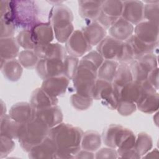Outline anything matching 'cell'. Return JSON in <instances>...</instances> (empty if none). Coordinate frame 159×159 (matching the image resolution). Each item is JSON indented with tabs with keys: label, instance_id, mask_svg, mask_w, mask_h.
<instances>
[{
	"label": "cell",
	"instance_id": "cell-1",
	"mask_svg": "<svg viewBox=\"0 0 159 159\" xmlns=\"http://www.w3.org/2000/svg\"><path fill=\"white\" fill-rule=\"evenodd\" d=\"M83 131L70 124L61 122L49 130L48 136L57 147L56 158H72L81 149Z\"/></svg>",
	"mask_w": 159,
	"mask_h": 159
},
{
	"label": "cell",
	"instance_id": "cell-2",
	"mask_svg": "<svg viewBox=\"0 0 159 159\" xmlns=\"http://www.w3.org/2000/svg\"><path fill=\"white\" fill-rule=\"evenodd\" d=\"M73 14L70 7L62 3L53 5L48 15V22L52 27L55 39L65 43L74 32Z\"/></svg>",
	"mask_w": 159,
	"mask_h": 159
},
{
	"label": "cell",
	"instance_id": "cell-3",
	"mask_svg": "<svg viewBox=\"0 0 159 159\" xmlns=\"http://www.w3.org/2000/svg\"><path fill=\"white\" fill-rule=\"evenodd\" d=\"M11 17L17 27L30 29L40 20V9L34 1H10Z\"/></svg>",
	"mask_w": 159,
	"mask_h": 159
},
{
	"label": "cell",
	"instance_id": "cell-4",
	"mask_svg": "<svg viewBox=\"0 0 159 159\" xmlns=\"http://www.w3.org/2000/svg\"><path fill=\"white\" fill-rule=\"evenodd\" d=\"M98 68L91 61L81 58L75 76L73 78L75 93L92 97L93 88L98 79Z\"/></svg>",
	"mask_w": 159,
	"mask_h": 159
},
{
	"label": "cell",
	"instance_id": "cell-5",
	"mask_svg": "<svg viewBox=\"0 0 159 159\" xmlns=\"http://www.w3.org/2000/svg\"><path fill=\"white\" fill-rule=\"evenodd\" d=\"M49 130L50 129L45 124L36 117L22 124L18 139L21 148L28 152L48 136Z\"/></svg>",
	"mask_w": 159,
	"mask_h": 159
},
{
	"label": "cell",
	"instance_id": "cell-6",
	"mask_svg": "<svg viewBox=\"0 0 159 159\" xmlns=\"http://www.w3.org/2000/svg\"><path fill=\"white\" fill-rule=\"evenodd\" d=\"M133 80L142 83L147 80L152 70L158 68L157 57L153 53L144 55L129 63Z\"/></svg>",
	"mask_w": 159,
	"mask_h": 159
},
{
	"label": "cell",
	"instance_id": "cell-7",
	"mask_svg": "<svg viewBox=\"0 0 159 159\" xmlns=\"http://www.w3.org/2000/svg\"><path fill=\"white\" fill-rule=\"evenodd\" d=\"M92 98L93 99L100 101L107 108L116 109L119 99L116 94L112 82L98 78L96 81Z\"/></svg>",
	"mask_w": 159,
	"mask_h": 159
},
{
	"label": "cell",
	"instance_id": "cell-8",
	"mask_svg": "<svg viewBox=\"0 0 159 159\" xmlns=\"http://www.w3.org/2000/svg\"><path fill=\"white\" fill-rule=\"evenodd\" d=\"M137 109L145 114H152L159 108V94L147 80L142 83L141 95L135 103Z\"/></svg>",
	"mask_w": 159,
	"mask_h": 159
},
{
	"label": "cell",
	"instance_id": "cell-9",
	"mask_svg": "<svg viewBox=\"0 0 159 159\" xmlns=\"http://www.w3.org/2000/svg\"><path fill=\"white\" fill-rule=\"evenodd\" d=\"M123 2L117 0L104 1L101 12L96 21L106 29L109 28L121 17Z\"/></svg>",
	"mask_w": 159,
	"mask_h": 159
},
{
	"label": "cell",
	"instance_id": "cell-10",
	"mask_svg": "<svg viewBox=\"0 0 159 159\" xmlns=\"http://www.w3.org/2000/svg\"><path fill=\"white\" fill-rule=\"evenodd\" d=\"M124 42L107 35L97 46L96 50L104 60H112L119 63L122 56Z\"/></svg>",
	"mask_w": 159,
	"mask_h": 159
},
{
	"label": "cell",
	"instance_id": "cell-11",
	"mask_svg": "<svg viewBox=\"0 0 159 159\" xmlns=\"http://www.w3.org/2000/svg\"><path fill=\"white\" fill-rule=\"evenodd\" d=\"M66 52L71 56L82 57L92 49L81 30H75L65 42Z\"/></svg>",
	"mask_w": 159,
	"mask_h": 159
},
{
	"label": "cell",
	"instance_id": "cell-12",
	"mask_svg": "<svg viewBox=\"0 0 159 159\" xmlns=\"http://www.w3.org/2000/svg\"><path fill=\"white\" fill-rule=\"evenodd\" d=\"M130 131L120 125L111 124L104 129L102 141L106 147L117 149Z\"/></svg>",
	"mask_w": 159,
	"mask_h": 159
},
{
	"label": "cell",
	"instance_id": "cell-13",
	"mask_svg": "<svg viewBox=\"0 0 159 159\" xmlns=\"http://www.w3.org/2000/svg\"><path fill=\"white\" fill-rule=\"evenodd\" d=\"M158 25L142 20L134 27V34L141 40L150 44H158Z\"/></svg>",
	"mask_w": 159,
	"mask_h": 159
},
{
	"label": "cell",
	"instance_id": "cell-14",
	"mask_svg": "<svg viewBox=\"0 0 159 159\" xmlns=\"http://www.w3.org/2000/svg\"><path fill=\"white\" fill-rule=\"evenodd\" d=\"M122 2L121 17L135 25L143 20L144 3L143 1L129 0Z\"/></svg>",
	"mask_w": 159,
	"mask_h": 159
},
{
	"label": "cell",
	"instance_id": "cell-15",
	"mask_svg": "<svg viewBox=\"0 0 159 159\" xmlns=\"http://www.w3.org/2000/svg\"><path fill=\"white\" fill-rule=\"evenodd\" d=\"M63 61L60 59H40L35 67L38 75L43 80L62 75Z\"/></svg>",
	"mask_w": 159,
	"mask_h": 159
},
{
	"label": "cell",
	"instance_id": "cell-16",
	"mask_svg": "<svg viewBox=\"0 0 159 159\" xmlns=\"http://www.w3.org/2000/svg\"><path fill=\"white\" fill-rule=\"evenodd\" d=\"M9 115L17 122L24 124L35 118L36 110L30 102H19L11 106Z\"/></svg>",
	"mask_w": 159,
	"mask_h": 159
},
{
	"label": "cell",
	"instance_id": "cell-17",
	"mask_svg": "<svg viewBox=\"0 0 159 159\" xmlns=\"http://www.w3.org/2000/svg\"><path fill=\"white\" fill-rule=\"evenodd\" d=\"M34 50L40 59H60L63 61L67 55L65 47L60 43L37 45Z\"/></svg>",
	"mask_w": 159,
	"mask_h": 159
},
{
	"label": "cell",
	"instance_id": "cell-18",
	"mask_svg": "<svg viewBox=\"0 0 159 159\" xmlns=\"http://www.w3.org/2000/svg\"><path fill=\"white\" fill-rule=\"evenodd\" d=\"M69 82L70 80L62 75L43 80L40 88L49 95L58 98L66 93Z\"/></svg>",
	"mask_w": 159,
	"mask_h": 159
},
{
	"label": "cell",
	"instance_id": "cell-19",
	"mask_svg": "<svg viewBox=\"0 0 159 159\" xmlns=\"http://www.w3.org/2000/svg\"><path fill=\"white\" fill-rule=\"evenodd\" d=\"M57 147L53 140L47 136L42 142L32 147L27 153L32 159L56 158Z\"/></svg>",
	"mask_w": 159,
	"mask_h": 159
},
{
	"label": "cell",
	"instance_id": "cell-20",
	"mask_svg": "<svg viewBox=\"0 0 159 159\" xmlns=\"http://www.w3.org/2000/svg\"><path fill=\"white\" fill-rule=\"evenodd\" d=\"M35 117L50 129L62 122L63 116L61 109L57 105H55L37 110Z\"/></svg>",
	"mask_w": 159,
	"mask_h": 159
},
{
	"label": "cell",
	"instance_id": "cell-21",
	"mask_svg": "<svg viewBox=\"0 0 159 159\" xmlns=\"http://www.w3.org/2000/svg\"><path fill=\"white\" fill-rule=\"evenodd\" d=\"M30 30L36 45L51 43L55 38L52 27L48 22H40Z\"/></svg>",
	"mask_w": 159,
	"mask_h": 159
},
{
	"label": "cell",
	"instance_id": "cell-22",
	"mask_svg": "<svg viewBox=\"0 0 159 159\" xmlns=\"http://www.w3.org/2000/svg\"><path fill=\"white\" fill-rule=\"evenodd\" d=\"M134 31V25L121 17L109 28V35L122 42H125L132 36Z\"/></svg>",
	"mask_w": 159,
	"mask_h": 159
},
{
	"label": "cell",
	"instance_id": "cell-23",
	"mask_svg": "<svg viewBox=\"0 0 159 159\" xmlns=\"http://www.w3.org/2000/svg\"><path fill=\"white\" fill-rule=\"evenodd\" d=\"M104 1H78V12L84 19L90 22L96 21L101 12Z\"/></svg>",
	"mask_w": 159,
	"mask_h": 159
},
{
	"label": "cell",
	"instance_id": "cell-24",
	"mask_svg": "<svg viewBox=\"0 0 159 159\" xmlns=\"http://www.w3.org/2000/svg\"><path fill=\"white\" fill-rule=\"evenodd\" d=\"M81 30L92 47L97 46L107 36L106 29L97 21L90 22Z\"/></svg>",
	"mask_w": 159,
	"mask_h": 159
},
{
	"label": "cell",
	"instance_id": "cell-25",
	"mask_svg": "<svg viewBox=\"0 0 159 159\" xmlns=\"http://www.w3.org/2000/svg\"><path fill=\"white\" fill-rule=\"evenodd\" d=\"M29 102L37 111L57 105L58 100V98L49 95L41 88H37L32 93Z\"/></svg>",
	"mask_w": 159,
	"mask_h": 159
},
{
	"label": "cell",
	"instance_id": "cell-26",
	"mask_svg": "<svg viewBox=\"0 0 159 159\" xmlns=\"http://www.w3.org/2000/svg\"><path fill=\"white\" fill-rule=\"evenodd\" d=\"M1 71L7 80L15 82L21 78L23 67L16 58L7 60L1 59Z\"/></svg>",
	"mask_w": 159,
	"mask_h": 159
},
{
	"label": "cell",
	"instance_id": "cell-27",
	"mask_svg": "<svg viewBox=\"0 0 159 159\" xmlns=\"http://www.w3.org/2000/svg\"><path fill=\"white\" fill-rule=\"evenodd\" d=\"M142 83L133 80L122 86L117 93L119 101H123L136 103L141 95Z\"/></svg>",
	"mask_w": 159,
	"mask_h": 159
},
{
	"label": "cell",
	"instance_id": "cell-28",
	"mask_svg": "<svg viewBox=\"0 0 159 159\" xmlns=\"http://www.w3.org/2000/svg\"><path fill=\"white\" fill-rule=\"evenodd\" d=\"M125 42L129 45L132 52L134 60L139 58L144 55L153 53L158 46V44L145 43L137 37L134 34L130 36Z\"/></svg>",
	"mask_w": 159,
	"mask_h": 159
},
{
	"label": "cell",
	"instance_id": "cell-29",
	"mask_svg": "<svg viewBox=\"0 0 159 159\" xmlns=\"http://www.w3.org/2000/svg\"><path fill=\"white\" fill-rule=\"evenodd\" d=\"M22 125L6 114L0 117V134L13 140H18Z\"/></svg>",
	"mask_w": 159,
	"mask_h": 159
},
{
	"label": "cell",
	"instance_id": "cell-30",
	"mask_svg": "<svg viewBox=\"0 0 159 159\" xmlns=\"http://www.w3.org/2000/svg\"><path fill=\"white\" fill-rule=\"evenodd\" d=\"M132 81L133 78L129 64L123 63H119L115 76L112 81L116 94L117 95V93L122 86Z\"/></svg>",
	"mask_w": 159,
	"mask_h": 159
},
{
	"label": "cell",
	"instance_id": "cell-31",
	"mask_svg": "<svg viewBox=\"0 0 159 159\" xmlns=\"http://www.w3.org/2000/svg\"><path fill=\"white\" fill-rule=\"evenodd\" d=\"M19 45L14 37L1 38L0 56L2 60L15 59L19 55Z\"/></svg>",
	"mask_w": 159,
	"mask_h": 159
},
{
	"label": "cell",
	"instance_id": "cell-32",
	"mask_svg": "<svg viewBox=\"0 0 159 159\" xmlns=\"http://www.w3.org/2000/svg\"><path fill=\"white\" fill-rule=\"evenodd\" d=\"M101 143L102 137L99 132L94 130H88L83 132L81 142V148L94 152L100 148Z\"/></svg>",
	"mask_w": 159,
	"mask_h": 159
},
{
	"label": "cell",
	"instance_id": "cell-33",
	"mask_svg": "<svg viewBox=\"0 0 159 159\" xmlns=\"http://www.w3.org/2000/svg\"><path fill=\"white\" fill-rule=\"evenodd\" d=\"M119 63L112 60H104L98 70V78L112 82L115 76Z\"/></svg>",
	"mask_w": 159,
	"mask_h": 159
},
{
	"label": "cell",
	"instance_id": "cell-34",
	"mask_svg": "<svg viewBox=\"0 0 159 159\" xmlns=\"http://www.w3.org/2000/svg\"><path fill=\"white\" fill-rule=\"evenodd\" d=\"M152 147L153 140L150 135L144 132H140L137 135L135 139V149L141 158L151 150Z\"/></svg>",
	"mask_w": 159,
	"mask_h": 159
},
{
	"label": "cell",
	"instance_id": "cell-35",
	"mask_svg": "<svg viewBox=\"0 0 159 159\" xmlns=\"http://www.w3.org/2000/svg\"><path fill=\"white\" fill-rule=\"evenodd\" d=\"M143 3V19L158 25L159 1H145Z\"/></svg>",
	"mask_w": 159,
	"mask_h": 159
},
{
	"label": "cell",
	"instance_id": "cell-36",
	"mask_svg": "<svg viewBox=\"0 0 159 159\" xmlns=\"http://www.w3.org/2000/svg\"><path fill=\"white\" fill-rule=\"evenodd\" d=\"M17 58L22 67L27 69L35 68L40 60L34 50H23L20 51Z\"/></svg>",
	"mask_w": 159,
	"mask_h": 159
},
{
	"label": "cell",
	"instance_id": "cell-37",
	"mask_svg": "<svg viewBox=\"0 0 159 159\" xmlns=\"http://www.w3.org/2000/svg\"><path fill=\"white\" fill-rule=\"evenodd\" d=\"M79 62V58L70 55H66L63 60V75L66 76L70 80H73L76 73Z\"/></svg>",
	"mask_w": 159,
	"mask_h": 159
},
{
	"label": "cell",
	"instance_id": "cell-38",
	"mask_svg": "<svg viewBox=\"0 0 159 159\" xmlns=\"http://www.w3.org/2000/svg\"><path fill=\"white\" fill-rule=\"evenodd\" d=\"M1 21V29H0V37L1 38L11 37L14 36L16 26L13 22L10 12H9L6 14L2 17H0Z\"/></svg>",
	"mask_w": 159,
	"mask_h": 159
},
{
	"label": "cell",
	"instance_id": "cell-39",
	"mask_svg": "<svg viewBox=\"0 0 159 159\" xmlns=\"http://www.w3.org/2000/svg\"><path fill=\"white\" fill-rule=\"evenodd\" d=\"M70 99L71 106L78 111H84L89 109L92 106L94 100L92 97L84 96L76 93L73 94Z\"/></svg>",
	"mask_w": 159,
	"mask_h": 159
},
{
	"label": "cell",
	"instance_id": "cell-40",
	"mask_svg": "<svg viewBox=\"0 0 159 159\" xmlns=\"http://www.w3.org/2000/svg\"><path fill=\"white\" fill-rule=\"evenodd\" d=\"M16 41L24 50H34L36 47L30 29H24L19 32L16 37Z\"/></svg>",
	"mask_w": 159,
	"mask_h": 159
},
{
	"label": "cell",
	"instance_id": "cell-41",
	"mask_svg": "<svg viewBox=\"0 0 159 159\" xmlns=\"http://www.w3.org/2000/svg\"><path fill=\"white\" fill-rule=\"evenodd\" d=\"M15 148V143L13 139L6 136L1 135V147H0V158H6L11 153Z\"/></svg>",
	"mask_w": 159,
	"mask_h": 159
},
{
	"label": "cell",
	"instance_id": "cell-42",
	"mask_svg": "<svg viewBox=\"0 0 159 159\" xmlns=\"http://www.w3.org/2000/svg\"><path fill=\"white\" fill-rule=\"evenodd\" d=\"M137 109L136 104L134 102L119 101L116 110L118 113L123 116H128L132 114Z\"/></svg>",
	"mask_w": 159,
	"mask_h": 159
},
{
	"label": "cell",
	"instance_id": "cell-43",
	"mask_svg": "<svg viewBox=\"0 0 159 159\" xmlns=\"http://www.w3.org/2000/svg\"><path fill=\"white\" fill-rule=\"evenodd\" d=\"M118 155L117 150L111 147H106L102 148H99L96 151L94 155V158L96 159H104V158H117Z\"/></svg>",
	"mask_w": 159,
	"mask_h": 159
},
{
	"label": "cell",
	"instance_id": "cell-44",
	"mask_svg": "<svg viewBox=\"0 0 159 159\" xmlns=\"http://www.w3.org/2000/svg\"><path fill=\"white\" fill-rule=\"evenodd\" d=\"M82 58L91 61L98 68L104 60L103 57L97 50H91L83 57H82Z\"/></svg>",
	"mask_w": 159,
	"mask_h": 159
},
{
	"label": "cell",
	"instance_id": "cell-45",
	"mask_svg": "<svg viewBox=\"0 0 159 159\" xmlns=\"http://www.w3.org/2000/svg\"><path fill=\"white\" fill-rule=\"evenodd\" d=\"M147 81L157 90H158L159 88V83H158V68L152 70L149 73Z\"/></svg>",
	"mask_w": 159,
	"mask_h": 159
},
{
	"label": "cell",
	"instance_id": "cell-46",
	"mask_svg": "<svg viewBox=\"0 0 159 159\" xmlns=\"http://www.w3.org/2000/svg\"><path fill=\"white\" fill-rule=\"evenodd\" d=\"M75 158H88L93 159L94 158V152L81 149L75 156Z\"/></svg>",
	"mask_w": 159,
	"mask_h": 159
},
{
	"label": "cell",
	"instance_id": "cell-47",
	"mask_svg": "<svg viewBox=\"0 0 159 159\" xmlns=\"http://www.w3.org/2000/svg\"><path fill=\"white\" fill-rule=\"evenodd\" d=\"M9 1H0V17L8 13L9 9Z\"/></svg>",
	"mask_w": 159,
	"mask_h": 159
},
{
	"label": "cell",
	"instance_id": "cell-48",
	"mask_svg": "<svg viewBox=\"0 0 159 159\" xmlns=\"http://www.w3.org/2000/svg\"><path fill=\"white\" fill-rule=\"evenodd\" d=\"M142 157L143 158H159V152L158 149L154 148L153 150H150Z\"/></svg>",
	"mask_w": 159,
	"mask_h": 159
},
{
	"label": "cell",
	"instance_id": "cell-49",
	"mask_svg": "<svg viewBox=\"0 0 159 159\" xmlns=\"http://www.w3.org/2000/svg\"><path fill=\"white\" fill-rule=\"evenodd\" d=\"M6 111L7 110L5 103L2 101V100H1V117L6 114Z\"/></svg>",
	"mask_w": 159,
	"mask_h": 159
}]
</instances>
